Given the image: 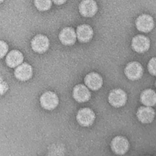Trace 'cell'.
<instances>
[{
  "label": "cell",
  "mask_w": 156,
  "mask_h": 156,
  "mask_svg": "<svg viewBox=\"0 0 156 156\" xmlns=\"http://www.w3.org/2000/svg\"><path fill=\"white\" fill-rule=\"evenodd\" d=\"M111 148L116 154H124L129 149V142L124 136H117L111 142Z\"/></svg>",
  "instance_id": "cell-5"
},
{
  "label": "cell",
  "mask_w": 156,
  "mask_h": 156,
  "mask_svg": "<svg viewBox=\"0 0 156 156\" xmlns=\"http://www.w3.org/2000/svg\"><path fill=\"white\" fill-rule=\"evenodd\" d=\"M94 119V112L89 108H81L76 114V120L82 126H90V125H92Z\"/></svg>",
  "instance_id": "cell-2"
},
{
  "label": "cell",
  "mask_w": 156,
  "mask_h": 156,
  "mask_svg": "<svg viewBox=\"0 0 156 156\" xmlns=\"http://www.w3.org/2000/svg\"><path fill=\"white\" fill-rule=\"evenodd\" d=\"M76 34L79 41L86 43L91 40L93 34H94V31H93L92 27L89 25L82 24L77 27Z\"/></svg>",
  "instance_id": "cell-14"
},
{
  "label": "cell",
  "mask_w": 156,
  "mask_h": 156,
  "mask_svg": "<svg viewBox=\"0 0 156 156\" xmlns=\"http://www.w3.org/2000/svg\"><path fill=\"white\" fill-rule=\"evenodd\" d=\"M132 48L138 53L145 52L150 48V40L144 35H136L132 40Z\"/></svg>",
  "instance_id": "cell-9"
},
{
  "label": "cell",
  "mask_w": 156,
  "mask_h": 156,
  "mask_svg": "<svg viewBox=\"0 0 156 156\" xmlns=\"http://www.w3.org/2000/svg\"><path fill=\"white\" fill-rule=\"evenodd\" d=\"M154 109L150 106L140 107L136 112V116L139 121L143 123H150L154 120Z\"/></svg>",
  "instance_id": "cell-12"
},
{
  "label": "cell",
  "mask_w": 156,
  "mask_h": 156,
  "mask_svg": "<svg viewBox=\"0 0 156 156\" xmlns=\"http://www.w3.org/2000/svg\"><path fill=\"white\" fill-rule=\"evenodd\" d=\"M55 5H62L66 2V0H52Z\"/></svg>",
  "instance_id": "cell-21"
},
{
  "label": "cell",
  "mask_w": 156,
  "mask_h": 156,
  "mask_svg": "<svg viewBox=\"0 0 156 156\" xmlns=\"http://www.w3.org/2000/svg\"><path fill=\"white\" fill-rule=\"evenodd\" d=\"M36 8L40 11H46L51 8V0H34Z\"/></svg>",
  "instance_id": "cell-18"
},
{
  "label": "cell",
  "mask_w": 156,
  "mask_h": 156,
  "mask_svg": "<svg viewBox=\"0 0 156 156\" xmlns=\"http://www.w3.org/2000/svg\"><path fill=\"white\" fill-rule=\"evenodd\" d=\"M155 62H156V59L154 57H153L151 58V60L149 61L148 66H147V68H148V71L149 73H151L152 76H155Z\"/></svg>",
  "instance_id": "cell-20"
},
{
  "label": "cell",
  "mask_w": 156,
  "mask_h": 156,
  "mask_svg": "<svg viewBox=\"0 0 156 156\" xmlns=\"http://www.w3.org/2000/svg\"><path fill=\"white\" fill-rule=\"evenodd\" d=\"M84 83L90 90H97L101 87L103 80L101 75L97 73H90L84 77Z\"/></svg>",
  "instance_id": "cell-11"
},
{
  "label": "cell",
  "mask_w": 156,
  "mask_h": 156,
  "mask_svg": "<svg viewBox=\"0 0 156 156\" xmlns=\"http://www.w3.org/2000/svg\"><path fill=\"white\" fill-rule=\"evenodd\" d=\"M79 11L82 16L92 17L98 11L97 3L94 0H83L79 5Z\"/></svg>",
  "instance_id": "cell-7"
},
{
  "label": "cell",
  "mask_w": 156,
  "mask_h": 156,
  "mask_svg": "<svg viewBox=\"0 0 156 156\" xmlns=\"http://www.w3.org/2000/svg\"><path fill=\"white\" fill-rule=\"evenodd\" d=\"M127 96L126 92L122 89L117 88L111 90L108 94V102L115 108L122 107L126 104Z\"/></svg>",
  "instance_id": "cell-1"
},
{
  "label": "cell",
  "mask_w": 156,
  "mask_h": 156,
  "mask_svg": "<svg viewBox=\"0 0 156 156\" xmlns=\"http://www.w3.org/2000/svg\"><path fill=\"white\" fill-rule=\"evenodd\" d=\"M9 47L8 44L3 41L0 40V58H2L7 53Z\"/></svg>",
  "instance_id": "cell-19"
},
{
  "label": "cell",
  "mask_w": 156,
  "mask_h": 156,
  "mask_svg": "<svg viewBox=\"0 0 156 156\" xmlns=\"http://www.w3.org/2000/svg\"><path fill=\"white\" fill-rule=\"evenodd\" d=\"M5 0H0V3H2V2H3Z\"/></svg>",
  "instance_id": "cell-22"
},
{
  "label": "cell",
  "mask_w": 156,
  "mask_h": 156,
  "mask_svg": "<svg viewBox=\"0 0 156 156\" xmlns=\"http://www.w3.org/2000/svg\"><path fill=\"white\" fill-rule=\"evenodd\" d=\"M124 72L128 79L136 80L142 76L144 73V69L142 67L141 64L138 62H131L126 65Z\"/></svg>",
  "instance_id": "cell-3"
},
{
  "label": "cell",
  "mask_w": 156,
  "mask_h": 156,
  "mask_svg": "<svg viewBox=\"0 0 156 156\" xmlns=\"http://www.w3.org/2000/svg\"><path fill=\"white\" fill-rule=\"evenodd\" d=\"M58 38L62 44L65 45H72L76 40V32L72 27H65L59 33Z\"/></svg>",
  "instance_id": "cell-15"
},
{
  "label": "cell",
  "mask_w": 156,
  "mask_h": 156,
  "mask_svg": "<svg viewBox=\"0 0 156 156\" xmlns=\"http://www.w3.org/2000/svg\"><path fill=\"white\" fill-rule=\"evenodd\" d=\"M31 48L35 52L44 53L49 48V40L46 36L37 34L32 39Z\"/></svg>",
  "instance_id": "cell-6"
},
{
  "label": "cell",
  "mask_w": 156,
  "mask_h": 156,
  "mask_svg": "<svg viewBox=\"0 0 156 156\" xmlns=\"http://www.w3.org/2000/svg\"><path fill=\"white\" fill-rule=\"evenodd\" d=\"M140 101L145 106H154L156 102L155 91L152 89L144 90L140 94Z\"/></svg>",
  "instance_id": "cell-17"
},
{
  "label": "cell",
  "mask_w": 156,
  "mask_h": 156,
  "mask_svg": "<svg viewBox=\"0 0 156 156\" xmlns=\"http://www.w3.org/2000/svg\"><path fill=\"white\" fill-rule=\"evenodd\" d=\"M136 27L140 31L147 33L154 28V20L150 15H140L136 20Z\"/></svg>",
  "instance_id": "cell-8"
},
{
  "label": "cell",
  "mask_w": 156,
  "mask_h": 156,
  "mask_svg": "<svg viewBox=\"0 0 156 156\" xmlns=\"http://www.w3.org/2000/svg\"><path fill=\"white\" fill-rule=\"evenodd\" d=\"M33 74V69L28 63H21L15 69L14 75L17 80L26 81L30 79Z\"/></svg>",
  "instance_id": "cell-10"
},
{
  "label": "cell",
  "mask_w": 156,
  "mask_h": 156,
  "mask_svg": "<svg viewBox=\"0 0 156 156\" xmlns=\"http://www.w3.org/2000/svg\"><path fill=\"white\" fill-rule=\"evenodd\" d=\"M73 98L78 102H85L90 99V92L87 86L77 84L73 88Z\"/></svg>",
  "instance_id": "cell-13"
},
{
  "label": "cell",
  "mask_w": 156,
  "mask_h": 156,
  "mask_svg": "<svg viewBox=\"0 0 156 156\" xmlns=\"http://www.w3.org/2000/svg\"><path fill=\"white\" fill-rule=\"evenodd\" d=\"M40 103L44 109L52 110L58 105V98L55 93L52 91H47L41 96Z\"/></svg>",
  "instance_id": "cell-4"
},
{
  "label": "cell",
  "mask_w": 156,
  "mask_h": 156,
  "mask_svg": "<svg viewBox=\"0 0 156 156\" xmlns=\"http://www.w3.org/2000/svg\"><path fill=\"white\" fill-rule=\"evenodd\" d=\"M23 54L18 50H12L9 51L6 55L5 62L7 66L10 68H15L23 62Z\"/></svg>",
  "instance_id": "cell-16"
}]
</instances>
